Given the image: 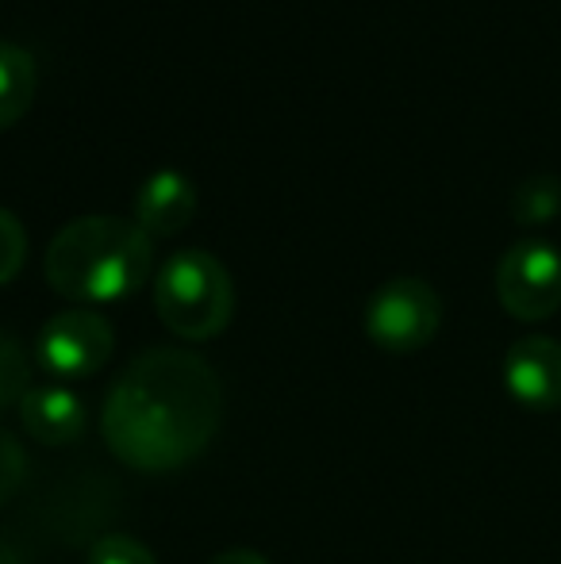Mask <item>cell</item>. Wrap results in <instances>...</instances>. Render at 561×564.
Masks as SVG:
<instances>
[{"mask_svg": "<svg viewBox=\"0 0 561 564\" xmlns=\"http://www.w3.org/2000/svg\"><path fill=\"white\" fill-rule=\"evenodd\" d=\"M224 415V388L212 365L188 349H150L108 392L100 431L123 465L165 473L212 442Z\"/></svg>", "mask_w": 561, "mask_h": 564, "instance_id": "1", "label": "cell"}, {"mask_svg": "<svg viewBox=\"0 0 561 564\" xmlns=\"http://www.w3.org/2000/svg\"><path fill=\"white\" fill-rule=\"evenodd\" d=\"M46 281L77 304H112L147 284L154 269V242L136 219L82 216L46 246Z\"/></svg>", "mask_w": 561, "mask_h": 564, "instance_id": "2", "label": "cell"}, {"mask_svg": "<svg viewBox=\"0 0 561 564\" xmlns=\"http://www.w3.org/2000/svg\"><path fill=\"white\" fill-rule=\"evenodd\" d=\"M154 307L158 319L177 338H216L235 312L231 273L208 250L173 253L154 276Z\"/></svg>", "mask_w": 561, "mask_h": 564, "instance_id": "3", "label": "cell"}, {"mask_svg": "<svg viewBox=\"0 0 561 564\" xmlns=\"http://www.w3.org/2000/svg\"><path fill=\"white\" fill-rule=\"evenodd\" d=\"M442 323V300L420 276L381 284L366 304V335L389 354H416Z\"/></svg>", "mask_w": 561, "mask_h": 564, "instance_id": "4", "label": "cell"}, {"mask_svg": "<svg viewBox=\"0 0 561 564\" xmlns=\"http://www.w3.org/2000/svg\"><path fill=\"white\" fill-rule=\"evenodd\" d=\"M496 296L511 319L539 323L561 307V250L542 238H519L496 265Z\"/></svg>", "mask_w": 561, "mask_h": 564, "instance_id": "5", "label": "cell"}, {"mask_svg": "<svg viewBox=\"0 0 561 564\" xmlns=\"http://www.w3.org/2000/svg\"><path fill=\"white\" fill-rule=\"evenodd\" d=\"M112 327L105 315L89 312V307H69L58 312L43 330H39V361L54 372V377L82 380L105 369L112 357Z\"/></svg>", "mask_w": 561, "mask_h": 564, "instance_id": "6", "label": "cell"}, {"mask_svg": "<svg viewBox=\"0 0 561 564\" xmlns=\"http://www.w3.org/2000/svg\"><path fill=\"white\" fill-rule=\"evenodd\" d=\"M504 384L511 400L531 411L561 408V341L547 335L519 338L504 357Z\"/></svg>", "mask_w": 561, "mask_h": 564, "instance_id": "7", "label": "cell"}, {"mask_svg": "<svg viewBox=\"0 0 561 564\" xmlns=\"http://www.w3.org/2000/svg\"><path fill=\"white\" fill-rule=\"evenodd\" d=\"M196 216V188L181 170L150 173L136 193V224L147 235H177Z\"/></svg>", "mask_w": 561, "mask_h": 564, "instance_id": "8", "label": "cell"}, {"mask_svg": "<svg viewBox=\"0 0 561 564\" xmlns=\"http://www.w3.org/2000/svg\"><path fill=\"white\" fill-rule=\"evenodd\" d=\"M20 415L28 434L43 446H66L85 431V403L69 388H31L20 403Z\"/></svg>", "mask_w": 561, "mask_h": 564, "instance_id": "9", "label": "cell"}, {"mask_svg": "<svg viewBox=\"0 0 561 564\" xmlns=\"http://www.w3.org/2000/svg\"><path fill=\"white\" fill-rule=\"evenodd\" d=\"M35 85H39L35 58H31L23 46L0 43V131L15 127L31 112Z\"/></svg>", "mask_w": 561, "mask_h": 564, "instance_id": "10", "label": "cell"}, {"mask_svg": "<svg viewBox=\"0 0 561 564\" xmlns=\"http://www.w3.org/2000/svg\"><path fill=\"white\" fill-rule=\"evenodd\" d=\"M561 212V181L554 173H539V177H527L524 185L511 196V219L524 227H539L547 219H554Z\"/></svg>", "mask_w": 561, "mask_h": 564, "instance_id": "11", "label": "cell"}, {"mask_svg": "<svg viewBox=\"0 0 561 564\" xmlns=\"http://www.w3.org/2000/svg\"><path fill=\"white\" fill-rule=\"evenodd\" d=\"M31 392V365L23 346L0 327V411L23 403V395Z\"/></svg>", "mask_w": 561, "mask_h": 564, "instance_id": "12", "label": "cell"}, {"mask_svg": "<svg viewBox=\"0 0 561 564\" xmlns=\"http://www.w3.org/2000/svg\"><path fill=\"white\" fill-rule=\"evenodd\" d=\"M28 258V230L8 208H0V284H8Z\"/></svg>", "mask_w": 561, "mask_h": 564, "instance_id": "13", "label": "cell"}, {"mask_svg": "<svg viewBox=\"0 0 561 564\" xmlns=\"http://www.w3.org/2000/svg\"><path fill=\"white\" fill-rule=\"evenodd\" d=\"M89 564H158V561L147 545L136 542V538L108 534L89 550Z\"/></svg>", "mask_w": 561, "mask_h": 564, "instance_id": "14", "label": "cell"}, {"mask_svg": "<svg viewBox=\"0 0 561 564\" xmlns=\"http://www.w3.org/2000/svg\"><path fill=\"white\" fill-rule=\"evenodd\" d=\"M23 476H28V453L8 431H0V503L20 491Z\"/></svg>", "mask_w": 561, "mask_h": 564, "instance_id": "15", "label": "cell"}, {"mask_svg": "<svg viewBox=\"0 0 561 564\" xmlns=\"http://www.w3.org/2000/svg\"><path fill=\"white\" fill-rule=\"evenodd\" d=\"M212 564H270L262 557V553H255V550H227V553H219Z\"/></svg>", "mask_w": 561, "mask_h": 564, "instance_id": "16", "label": "cell"}]
</instances>
